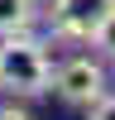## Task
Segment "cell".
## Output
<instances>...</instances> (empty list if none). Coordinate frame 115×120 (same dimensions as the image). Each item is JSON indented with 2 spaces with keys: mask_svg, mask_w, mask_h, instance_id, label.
Masks as SVG:
<instances>
[{
  "mask_svg": "<svg viewBox=\"0 0 115 120\" xmlns=\"http://www.w3.org/2000/svg\"><path fill=\"white\" fill-rule=\"evenodd\" d=\"M0 120H34L24 106H0Z\"/></svg>",
  "mask_w": 115,
  "mask_h": 120,
  "instance_id": "obj_7",
  "label": "cell"
},
{
  "mask_svg": "<svg viewBox=\"0 0 115 120\" xmlns=\"http://www.w3.org/2000/svg\"><path fill=\"white\" fill-rule=\"evenodd\" d=\"M0 91H14V96L53 91V63H48L38 38L5 34V43H0Z\"/></svg>",
  "mask_w": 115,
  "mask_h": 120,
  "instance_id": "obj_1",
  "label": "cell"
},
{
  "mask_svg": "<svg viewBox=\"0 0 115 120\" xmlns=\"http://www.w3.org/2000/svg\"><path fill=\"white\" fill-rule=\"evenodd\" d=\"M34 24V0H0V34H24Z\"/></svg>",
  "mask_w": 115,
  "mask_h": 120,
  "instance_id": "obj_4",
  "label": "cell"
},
{
  "mask_svg": "<svg viewBox=\"0 0 115 120\" xmlns=\"http://www.w3.org/2000/svg\"><path fill=\"white\" fill-rule=\"evenodd\" d=\"M91 43L101 48L105 58H115V10H110V15L101 19V24H96V34H91Z\"/></svg>",
  "mask_w": 115,
  "mask_h": 120,
  "instance_id": "obj_5",
  "label": "cell"
},
{
  "mask_svg": "<svg viewBox=\"0 0 115 120\" xmlns=\"http://www.w3.org/2000/svg\"><path fill=\"white\" fill-rule=\"evenodd\" d=\"M86 120H115V96L105 91L101 101H91V106H86Z\"/></svg>",
  "mask_w": 115,
  "mask_h": 120,
  "instance_id": "obj_6",
  "label": "cell"
},
{
  "mask_svg": "<svg viewBox=\"0 0 115 120\" xmlns=\"http://www.w3.org/2000/svg\"><path fill=\"white\" fill-rule=\"evenodd\" d=\"M53 91L67 106H91L105 96V67L96 58H67L62 67H53Z\"/></svg>",
  "mask_w": 115,
  "mask_h": 120,
  "instance_id": "obj_2",
  "label": "cell"
},
{
  "mask_svg": "<svg viewBox=\"0 0 115 120\" xmlns=\"http://www.w3.org/2000/svg\"><path fill=\"white\" fill-rule=\"evenodd\" d=\"M115 10V0H53V34L62 38H91L96 24Z\"/></svg>",
  "mask_w": 115,
  "mask_h": 120,
  "instance_id": "obj_3",
  "label": "cell"
}]
</instances>
